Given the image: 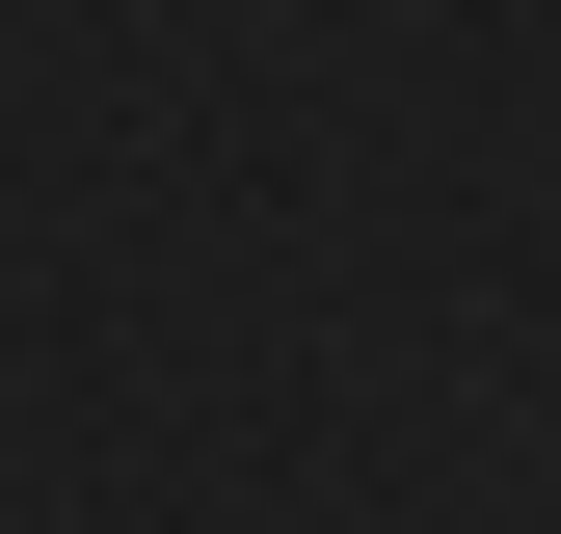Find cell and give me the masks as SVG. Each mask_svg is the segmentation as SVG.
<instances>
[]
</instances>
